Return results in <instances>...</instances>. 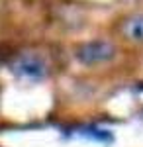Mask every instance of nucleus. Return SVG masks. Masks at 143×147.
<instances>
[{
  "label": "nucleus",
  "instance_id": "7ed1b4c3",
  "mask_svg": "<svg viewBox=\"0 0 143 147\" xmlns=\"http://www.w3.org/2000/svg\"><path fill=\"white\" fill-rule=\"evenodd\" d=\"M120 34L133 45H143V12L123 18L120 24Z\"/></svg>",
  "mask_w": 143,
  "mask_h": 147
},
{
  "label": "nucleus",
  "instance_id": "f03ea898",
  "mask_svg": "<svg viewBox=\"0 0 143 147\" xmlns=\"http://www.w3.org/2000/svg\"><path fill=\"white\" fill-rule=\"evenodd\" d=\"M12 73L18 75L20 79L39 80L47 77L49 67H47V61L41 55H37V53H22L12 63Z\"/></svg>",
  "mask_w": 143,
  "mask_h": 147
},
{
  "label": "nucleus",
  "instance_id": "f257e3e1",
  "mask_svg": "<svg viewBox=\"0 0 143 147\" xmlns=\"http://www.w3.org/2000/svg\"><path fill=\"white\" fill-rule=\"evenodd\" d=\"M118 53V47L110 39H92V41H84L77 47L75 57L82 65H102L112 61Z\"/></svg>",
  "mask_w": 143,
  "mask_h": 147
}]
</instances>
